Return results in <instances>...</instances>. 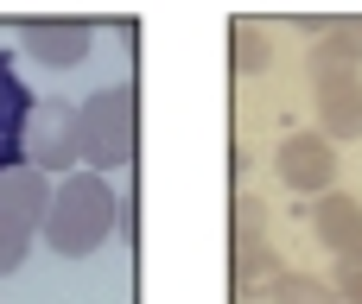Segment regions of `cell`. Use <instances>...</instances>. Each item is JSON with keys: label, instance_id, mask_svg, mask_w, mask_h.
Listing matches in <instances>:
<instances>
[{"label": "cell", "instance_id": "17", "mask_svg": "<svg viewBox=\"0 0 362 304\" xmlns=\"http://www.w3.org/2000/svg\"><path fill=\"white\" fill-rule=\"evenodd\" d=\"M248 165H255V159H248V146H242V140H235V146H229V178H242V171H248Z\"/></svg>", "mask_w": 362, "mask_h": 304}, {"label": "cell", "instance_id": "6", "mask_svg": "<svg viewBox=\"0 0 362 304\" xmlns=\"http://www.w3.org/2000/svg\"><path fill=\"white\" fill-rule=\"evenodd\" d=\"M32 89H25V76L13 70V57L0 51V171H13V165H25V127H32Z\"/></svg>", "mask_w": 362, "mask_h": 304}, {"label": "cell", "instance_id": "8", "mask_svg": "<svg viewBox=\"0 0 362 304\" xmlns=\"http://www.w3.org/2000/svg\"><path fill=\"white\" fill-rule=\"evenodd\" d=\"M362 70V19H325V38L312 51V83H350Z\"/></svg>", "mask_w": 362, "mask_h": 304}, {"label": "cell", "instance_id": "10", "mask_svg": "<svg viewBox=\"0 0 362 304\" xmlns=\"http://www.w3.org/2000/svg\"><path fill=\"white\" fill-rule=\"evenodd\" d=\"M280 273H286V267H280V254H274L267 241H229V292H235V304L261 298Z\"/></svg>", "mask_w": 362, "mask_h": 304}, {"label": "cell", "instance_id": "16", "mask_svg": "<svg viewBox=\"0 0 362 304\" xmlns=\"http://www.w3.org/2000/svg\"><path fill=\"white\" fill-rule=\"evenodd\" d=\"M331 292H337V304H362V260H337Z\"/></svg>", "mask_w": 362, "mask_h": 304}, {"label": "cell", "instance_id": "13", "mask_svg": "<svg viewBox=\"0 0 362 304\" xmlns=\"http://www.w3.org/2000/svg\"><path fill=\"white\" fill-rule=\"evenodd\" d=\"M261 298H267V304H337V292H331V279H312V273H280Z\"/></svg>", "mask_w": 362, "mask_h": 304}, {"label": "cell", "instance_id": "3", "mask_svg": "<svg viewBox=\"0 0 362 304\" xmlns=\"http://www.w3.org/2000/svg\"><path fill=\"white\" fill-rule=\"evenodd\" d=\"M45 209H51V178L45 171H32V165L0 171V279L19 273V260L32 254V235L45 229Z\"/></svg>", "mask_w": 362, "mask_h": 304}, {"label": "cell", "instance_id": "2", "mask_svg": "<svg viewBox=\"0 0 362 304\" xmlns=\"http://www.w3.org/2000/svg\"><path fill=\"white\" fill-rule=\"evenodd\" d=\"M76 127H83V159H89L95 171L134 165V152H140V89H134V83L95 89V95L76 108Z\"/></svg>", "mask_w": 362, "mask_h": 304}, {"label": "cell", "instance_id": "5", "mask_svg": "<svg viewBox=\"0 0 362 304\" xmlns=\"http://www.w3.org/2000/svg\"><path fill=\"white\" fill-rule=\"evenodd\" d=\"M274 171H280V184L299 190V197H331V184H337V146H331L325 133H286Z\"/></svg>", "mask_w": 362, "mask_h": 304}, {"label": "cell", "instance_id": "14", "mask_svg": "<svg viewBox=\"0 0 362 304\" xmlns=\"http://www.w3.org/2000/svg\"><path fill=\"white\" fill-rule=\"evenodd\" d=\"M229 241H267V203L261 197H235L229 203Z\"/></svg>", "mask_w": 362, "mask_h": 304}, {"label": "cell", "instance_id": "1", "mask_svg": "<svg viewBox=\"0 0 362 304\" xmlns=\"http://www.w3.org/2000/svg\"><path fill=\"white\" fill-rule=\"evenodd\" d=\"M115 229V190L102 171H70L64 184H51V209H45V241L64 260H83L108 241Z\"/></svg>", "mask_w": 362, "mask_h": 304}, {"label": "cell", "instance_id": "11", "mask_svg": "<svg viewBox=\"0 0 362 304\" xmlns=\"http://www.w3.org/2000/svg\"><path fill=\"white\" fill-rule=\"evenodd\" d=\"M318 133L331 140V146H344V140H362V83H325L318 89Z\"/></svg>", "mask_w": 362, "mask_h": 304}, {"label": "cell", "instance_id": "12", "mask_svg": "<svg viewBox=\"0 0 362 304\" xmlns=\"http://www.w3.org/2000/svg\"><path fill=\"white\" fill-rule=\"evenodd\" d=\"M267 63H274V38H267V25L235 19V25H229V70H235V76H261Z\"/></svg>", "mask_w": 362, "mask_h": 304}, {"label": "cell", "instance_id": "4", "mask_svg": "<svg viewBox=\"0 0 362 304\" xmlns=\"http://www.w3.org/2000/svg\"><path fill=\"white\" fill-rule=\"evenodd\" d=\"M83 159V127H76V102H38L32 108V127H25V165L32 171H64Z\"/></svg>", "mask_w": 362, "mask_h": 304}, {"label": "cell", "instance_id": "7", "mask_svg": "<svg viewBox=\"0 0 362 304\" xmlns=\"http://www.w3.org/2000/svg\"><path fill=\"white\" fill-rule=\"evenodd\" d=\"M89 25L83 19H32L25 25V51L45 63V70H76L83 57H89Z\"/></svg>", "mask_w": 362, "mask_h": 304}, {"label": "cell", "instance_id": "9", "mask_svg": "<svg viewBox=\"0 0 362 304\" xmlns=\"http://www.w3.org/2000/svg\"><path fill=\"white\" fill-rule=\"evenodd\" d=\"M312 229H318V241H325L331 260H362V203H356V197H344V190L318 197Z\"/></svg>", "mask_w": 362, "mask_h": 304}, {"label": "cell", "instance_id": "15", "mask_svg": "<svg viewBox=\"0 0 362 304\" xmlns=\"http://www.w3.org/2000/svg\"><path fill=\"white\" fill-rule=\"evenodd\" d=\"M115 229H121L127 248H140V171H134V184L115 197Z\"/></svg>", "mask_w": 362, "mask_h": 304}]
</instances>
